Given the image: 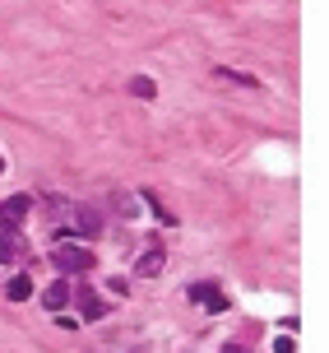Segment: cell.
Masks as SVG:
<instances>
[{
	"label": "cell",
	"instance_id": "4",
	"mask_svg": "<svg viewBox=\"0 0 329 353\" xmlns=\"http://www.w3.org/2000/svg\"><path fill=\"white\" fill-rule=\"evenodd\" d=\"M191 298H195V302H204L209 316L227 312V298H223V288H218V283H191Z\"/></svg>",
	"mask_w": 329,
	"mask_h": 353
},
{
	"label": "cell",
	"instance_id": "3",
	"mask_svg": "<svg viewBox=\"0 0 329 353\" xmlns=\"http://www.w3.org/2000/svg\"><path fill=\"white\" fill-rule=\"evenodd\" d=\"M33 210V195H10L0 200V232H19V219Z\"/></svg>",
	"mask_w": 329,
	"mask_h": 353
},
{
	"label": "cell",
	"instance_id": "15",
	"mask_svg": "<svg viewBox=\"0 0 329 353\" xmlns=\"http://www.w3.org/2000/svg\"><path fill=\"white\" fill-rule=\"evenodd\" d=\"M0 172H5V159H0Z\"/></svg>",
	"mask_w": 329,
	"mask_h": 353
},
{
	"label": "cell",
	"instance_id": "5",
	"mask_svg": "<svg viewBox=\"0 0 329 353\" xmlns=\"http://www.w3.org/2000/svg\"><path fill=\"white\" fill-rule=\"evenodd\" d=\"M70 302H79V316L84 321H103L107 316V302L93 293V288H79V293H70Z\"/></svg>",
	"mask_w": 329,
	"mask_h": 353
},
{
	"label": "cell",
	"instance_id": "2",
	"mask_svg": "<svg viewBox=\"0 0 329 353\" xmlns=\"http://www.w3.org/2000/svg\"><path fill=\"white\" fill-rule=\"evenodd\" d=\"M70 214H74V237H98V232H103V210H98V205H70Z\"/></svg>",
	"mask_w": 329,
	"mask_h": 353
},
{
	"label": "cell",
	"instance_id": "14",
	"mask_svg": "<svg viewBox=\"0 0 329 353\" xmlns=\"http://www.w3.org/2000/svg\"><path fill=\"white\" fill-rule=\"evenodd\" d=\"M223 353H246V349H242V344H223Z\"/></svg>",
	"mask_w": 329,
	"mask_h": 353
},
{
	"label": "cell",
	"instance_id": "13",
	"mask_svg": "<svg viewBox=\"0 0 329 353\" xmlns=\"http://www.w3.org/2000/svg\"><path fill=\"white\" fill-rule=\"evenodd\" d=\"M293 349H297V344H293L288 335H278V339H274V353H293Z\"/></svg>",
	"mask_w": 329,
	"mask_h": 353
},
{
	"label": "cell",
	"instance_id": "7",
	"mask_svg": "<svg viewBox=\"0 0 329 353\" xmlns=\"http://www.w3.org/2000/svg\"><path fill=\"white\" fill-rule=\"evenodd\" d=\"M135 274H139V279H153V274H162V251L149 247L144 256H135Z\"/></svg>",
	"mask_w": 329,
	"mask_h": 353
},
{
	"label": "cell",
	"instance_id": "1",
	"mask_svg": "<svg viewBox=\"0 0 329 353\" xmlns=\"http://www.w3.org/2000/svg\"><path fill=\"white\" fill-rule=\"evenodd\" d=\"M52 265L65 270V274H88V270L98 265V256H93L88 247H79V242H56L52 247Z\"/></svg>",
	"mask_w": 329,
	"mask_h": 353
},
{
	"label": "cell",
	"instance_id": "6",
	"mask_svg": "<svg viewBox=\"0 0 329 353\" xmlns=\"http://www.w3.org/2000/svg\"><path fill=\"white\" fill-rule=\"evenodd\" d=\"M42 307H52L56 316H61V307H70V283L65 279L47 283V288H42Z\"/></svg>",
	"mask_w": 329,
	"mask_h": 353
},
{
	"label": "cell",
	"instance_id": "8",
	"mask_svg": "<svg viewBox=\"0 0 329 353\" xmlns=\"http://www.w3.org/2000/svg\"><path fill=\"white\" fill-rule=\"evenodd\" d=\"M23 256V232H0V265H14Z\"/></svg>",
	"mask_w": 329,
	"mask_h": 353
},
{
	"label": "cell",
	"instance_id": "11",
	"mask_svg": "<svg viewBox=\"0 0 329 353\" xmlns=\"http://www.w3.org/2000/svg\"><path fill=\"white\" fill-rule=\"evenodd\" d=\"M130 93H135V98H158V84L149 74H135V79H130Z\"/></svg>",
	"mask_w": 329,
	"mask_h": 353
},
{
	"label": "cell",
	"instance_id": "10",
	"mask_svg": "<svg viewBox=\"0 0 329 353\" xmlns=\"http://www.w3.org/2000/svg\"><path fill=\"white\" fill-rule=\"evenodd\" d=\"M112 210L121 214V219H139V200L130 191H116V195H112Z\"/></svg>",
	"mask_w": 329,
	"mask_h": 353
},
{
	"label": "cell",
	"instance_id": "12",
	"mask_svg": "<svg viewBox=\"0 0 329 353\" xmlns=\"http://www.w3.org/2000/svg\"><path fill=\"white\" fill-rule=\"evenodd\" d=\"M218 79H232V84H246V88H255V79H251V74H242V70H227V65H218Z\"/></svg>",
	"mask_w": 329,
	"mask_h": 353
},
{
	"label": "cell",
	"instance_id": "9",
	"mask_svg": "<svg viewBox=\"0 0 329 353\" xmlns=\"http://www.w3.org/2000/svg\"><path fill=\"white\" fill-rule=\"evenodd\" d=\"M5 298H10V302H23V298H33V279H28V274H14V279L5 283Z\"/></svg>",
	"mask_w": 329,
	"mask_h": 353
}]
</instances>
